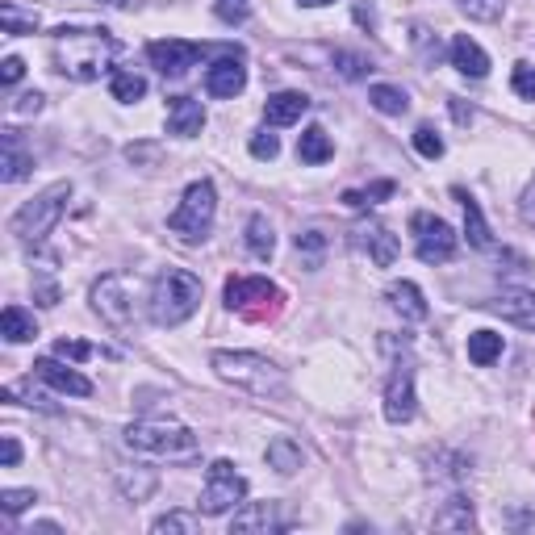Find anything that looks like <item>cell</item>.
Masks as SVG:
<instances>
[{
  "instance_id": "6da1fadb",
  "label": "cell",
  "mask_w": 535,
  "mask_h": 535,
  "mask_svg": "<svg viewBox=\"0 0 535 535\" xmlns=\"http://www.w3.org/2000/svg\"><path fill=\"white\" fill-rule=\"evenodd\" d=\"M51 55H55V67L63 76L92 84V80H101L109 72L113 55H118V42H113V34H105V30H59Z\"/></svg>"
},
{
  "instance_id": "7a4b0ae2",
  "label": "cell",
  "mask_w": 535,
  "mask_h": 535,
  "mask_svg": "<svg viewBox=\"0 0 535 535\" xmlns=\"http://www.w3.org/2000/svg\"><path fill=\"white\" fill-rule=\"evenodd\" d=\"M122 444L138 456H151V460H193L201 452V439L180 427L168 423V418H143V423H130Z\"/></svg>"
},
{
  "instance_id": "3957f363",
  "label": "cell",
  "mask_w": 535,
  "mask_h": 535,
  "mask_svg": "<svg viewBox=\"0 0 535 535\" xmlns=\"http://www.w3.org/2000/svg\"><path fill=\"white\" fill-rule=\"evenodd\" d=\"M147 306H151L155 327H180V322H189L197 314V306H201V281L193 272H184V268L159 272Z\"/></svg>"
},
{
  "instance_id": "277c9868",
  "label": "cell",
  "mask_w": 535,
  "mask_h": 535,
  "mask_svg": "<svg viewBox=\"0 0 535 535\" xmlns=\"http://www.w3.org/2000/svg\"><path fill=\"white\" fill-rule=\"evenodd\" d=\"M214 372L222 381L255 393V398H281L285 393V372L276 368L268 356H255V352H218L214 356Z\"/></svg>"
},
{
  "instance_id": "5b68a950",
  "label": "cell",
  "mask_w": 535,
  "mask_h": 535,
  "mask_svg": "<svg viewBox=\"0 0 535 535\" xmlns=\"http://www.w3.org/2000/svg\"><path fill=\"white\" fill-rule=\"evenodd\" d=\"M138 301H143V281L130 272H109L92 285V310H97L101 322H109L113 331H134Z\"/></svg>"
},
{
  "instance_id": "8992f818",
  "label": "cell",
  "mask_w": 535,
  "mask_h": 535,
  "mask_svg": "<svg viewBox=\"0 0 535 535\" xmlns=\"http://www.w3.org/2000/svg\"><path fill=\"white\" fill-rule=\"evenodd\" d=\"M67 201H72V184L59 180V184H51V189H42L34 201L21 205L17 214L9 218V230H13L21 243H42L55 230V222L63 218Z\"/></svg>"
},
{
  "instance_id": "52a82bcc",
  "label": "cell",
  "mask_w": 535,
  "mask_h": 535,
  "mask_svg": "<svg viewBox=\"0 0 535 535\" xmlns=\"http://www.w3.org/2000/svg\"><path fill=\"white\" fill-rule=\"evenodd\" d=\"M214 214H218V193L209 180H193L189 189H184L180 205L172 209V235H180L184 243H201L209 235V226H214Z\"/></svg>"
},
{
  "instance_id": "ba28073f",
  "label": "cell",
  "mask_w": 535,
  "mask_h": 535,
  "mask_svg": "<svg viewBox=\"0 0 535 535\" xmlns=\"http://www.w3.org/2000/svg\"><path fill=\"white\" fill-rule=\"evenodd\" d=\"M281 289L268 276H230L226 281V306L247 322H268L281 314Z\"/></svg>"
},
{
  "instance_id": "9c48e42d",
  "label": "cell",
  "mask_w": 535,
  "mask_h": 535,
  "mask_svg": "<svg viewBox=\"0 0 535 535\" xmlns=\"http://www.w3.org/2000/svg\"><path fill=\"white\" fill-rule=\"evenodd\" d=\"M247 498V481L230 460H214L205 473V490H201V515H226Z\"/></svg>"
},
{
  "instance_id": "30bf717a",
  "label": "cell",
  "mask_w": 535,
  "mask_h": 535,
  "mask_svg": "<svg viewBox=\"0 0 535 535\" xmlns=\"http://www.w3.org/2000/svg\"><path fill=\"white\" fill-rule=\"evenodd\" d=\"M410 230H414V251H418V260H423V264H448L456 255V230L444 218L414 214Z\"/></svg>"
},
{
  "instance_id": "8fae6325",
  "label": "cell",
  "mask_w": 535,
  "mask_h": 535,
  "mask_svg": "<svg viewBox=\"0 0 535 535\" xmlns=\"http://www.w3.org/2000/svg\"><path fill=\"white\" fill-rule=\"evenodd\" d=\"M414 364L398 360L389 372V385H385V418L389 423H410L414 418Z\"/></svg>"
},
{
  "instance_id": "7c38bea8",
  "label": "cell",
  "mask_w": 535,
  "mask_h": 535,
  "mask_svg": "<svg viewBox=\"0 0 535 535\" xmlns=\"http://www.w3.org/2000/svg\"><path fill=\"white\" fill-rule=\"evenodd\" d=\"M201 55H205V46L180 42V38H164V42H151V46H147V59H151L164 76H184Z\"/></svg>"
},
{
  "instance_id": "4fadbf2b",
  "label": "cell",
  "mask_w": 535,
  "mask_h": 535,
  "mask_svg": "<svg viewBox=\"0 0 535 535\" xmlns=\"http://www.w3.org/2000/svg\"><path fill=\"white\" fill-rule=\"evenodd\" d=\"M247 88V67H243V59H218L214 67L205 72V92L209 97H222V101H230V97H239V92Z\"/></svg>"
},
{
  "instance_id": "5bb4252c",
  "label": "cell",
  "mask_w": 535,
  "mask_h": 535,
  "mask_svg": "<svg viewBox=\"0 0 535 535\" xmlns=\"http://www.w3.org/2000/svg\"><path fill=\"white\" fill-rule=\"evenodd\" d=\"M34 377H38V381H46L51 389H59V393H72V398H88V393H92V381H88V377H80L76 368H63L55 356L34 360Z\"/></svg>"
},
{
  "instance_id": "9a60e30c",
  "label": "cell",
  "mask_w": 535,
  "mask_h": 535,
  "mask_svg": "<svg viewBox=\"0 0 535 535\" xmlns=\"http://www.w3.org/2000/svg\"><path fill=\"white\" fill-rule=\"evenodd\" d=\"M352 235H356V247L368 251V260H372V264H377V268H393V260H398V235H389V230L377 226V222L356 226Z\"/></svg>"
},
{
  "instance_id": "2e32d148",
  "label": "cell",
  "mask_w": 535,
  "mask_h": 535,
  "mask_svg": "<svg viewBox=\"0 0 535 535\" xmlns=\"http://www.w3.org/2000/svg\"><path fill=\"white\" fill-rule=\"evenodd\" d=\"M490 310L502 314L506 322H515V327H523V331H535V293L531 289H502L490 301Z\"/></svg>"
},
{
  "instance_id": "e0dca14e",
  "label": "cell",
  "mask_w": 535,
  "mask_h": 535,
  "mask_svg": "<svg viewBox=\"0 0 535 535\" xmlns=\"http://www.w3.org/2000/svg\"><path fill=\"white\" fill-rule=\"evenodd\" d=\"M34 168V155L26 151V143H21L17 130H5V138H0V180L5 184H17L26 180Z\"/></svg>"
},
{
  "instance_id": "ac0fdd59",
  "label": "cell",
  "mask_w": 535,
  "mask_h": 535,
  "mask_svg": "<svg viewBox=\"0 0 535 535\" xmlns=\"http://www.w3.org/2000/svg\"><path fill=\"white\" fill-rule=\"evenodd\" d=\"M285 527V519H281V506L276 502H247L239 515H235V523H230V531H281Z\"/></svg>"
},
{
  "instance_id": "d6986e66",
  "label": "cell",
  "mask_w": 535,
  "mask_h": 535,
  "mask_svg": "<svg viewBox=\"0 0 535 535\" xmlns=\"http://www.w3.org/2000/svg\"><path fill=\"white\" fill-rule=\"evenodd\" d=\"M201 126H205L201 101H193V97H172L168 101V134L193 138V134H201Z\"/></svg>"
},
{
  "instance_id": "ffe728a7",
  "label": "cell",
  "mask_w": 535,
  "mask_h": 535,
  "mask_svg": "<svg viewBox=\"0 0 535 535\" xmlns=\"http://www.w3.org/2000/svg\"><path fill=\"white\" fill-rule=\"evenodd\" d=\"M306 109H310L306 92H276L264 105V118H268V126H293V122L306 118Z\"/></svg>"
},
{
  "instance_id": "44dd1931",
  "label": "cell",
  "mask_w": 535,
  "mask_h": 535,
  "mask_svg": "<svg viewBox=\"0 0 535 535\" xmlns=\"http://www.w3.org/2000/svg\"><path fill=\"white\" fill-rule=\"evenodd\" d=\"M452 67L460 76H473V80H481L485 72H490V55L481 51V46L469 38V34H460L456 42H452Z\"/></svg>"
},
{
  "instance_id": "7402d4cb",
  "label": "cell",
  "mask_w": 535,
  "mask_h": 535,
  "mask_svg": "<svg viewBox=\"0 0 535 535\" xmlns=\"http://www.w3.org/2000/svg\"><path fill=\"white\" fill-rule=\"evenodd\" d=\"M435 527L439 531H473V502L464 494H452L444 506L435 510Z\"/></svg>"
},
{
  "instance_id": "603a6c76",
  "label": "cell",
  "mask_w": 535,
  "mask_h": 535,
  "mask_svg": "<svg viewBox=\"0 0 535 535\" xmlns=\"http://www.w3.org/2000/svg\"><path fill=\"white\" fill-rule=\"evenodd\" d=\"M331 155H335V143H331L327 130H322V126L301 130V138H297V159H301V164H327Z\"/></svg>"
},
{
  "instance_id": "cb8c5ba5",
  "label": "cell",
  "mask_w": 535,
  "mask_h": 535,
  "mask_svg": "<svg viewBox=\"0 0 535 535\" xmlns=\"http://www.w3.org/2000/svg\"><path fill=\"white\" fill-rule=\"evenodd\" d=\"M389 306L398 310L406 322H423L431 310H427V301H423V293H418V285H410V281H402V285H389Z\"/></svg>"
},
{
  "instance_id": "d4e9b609",
  "label": "cell",
  "mask_w": 535,
  "mask_h": 535,
  "mask_svg": "<svg viewBox=\"0 0 535 535\" xmlns=\"http://www.w3.org/2000/svg\"><path fill=\"white\" fill-rule=\"evenodd\" d=\"M0 335H5L9 343H26V339L38 335V322L21 306H5V314H0Z\"/></svg>"
},
{
  "instance_id": "484cf974",
  "label": "cell",
  "mask_w": 535,
  "mask_h": 535,
  "mask_svg": "<svg viewBox=\"0 0 535 535\" xmlns=\"http://www.w3.org/2000/svg\"><path fill=\"white\" fill-rule=\"evenodd\" d=\"M268 464L276 473H285V477L297 473L301 469V444H297V439H289V435L272 439V444H268Z\"/></svg>"
},
{
  "instance_id": "4316f807",
  "label": "cell",
  "mask_w": 535,
  "mask_h": 535,
  "mask_svg": "<svg viewBox=\"0 0 535 535\" xmlns=\"http://www.w3.org/2000/svg\"><path fill=\"white\" fill-rule=\"evenodd\" d=\"M502 335L498 331H473L469 335V360L477 364V368H490L498 356H502Z\"/></svg>"
},
{
  "instance_id": "83f0119b",
  "label": "cell",
  "mask_w": 535,
  "mask_h": 535,
  "mask_svg": "<svg viewBox=\"0 0 535 535\" xmlns=\"http://www.w3.org/2000/svg\"><path fill=\"white\" fill-rule=\"evenodd\" d=\"M272 247H276L272 222H268L264 214H255V218L247 222V251L255 255V260H268V255H272Z\"/></svg>"
},
{
  "instance_id": "f1b7e54d",
  "label": "cell",
  "mask_w": 535,
  "mask_h": 535,
  "mask_svg": "<svg viewBox=\"0 0 535 535\" xmlns=\"http://www.w3.org/2000/svg\"><path fill=\"white\" fill-rule=\"evenodd\" d=\"M368 101H372V109L389 113V118H398V113H406V109H410V97H406L402 88H393V84H372Z\"/></svg>"
},
{
  "instance_id": "f546056e",
  "label": "cell",
  "mask_w": 535,
  "mask_h": 535,
  "mask_svg": "<svg viewBox=\"0 0 535 535\" xmlns=\"http://www.w3.org/2000/svg\"><path fill=\"white\" fill-rule=\"evenodd\" d=\"M456 197L464 205V230H469V243L473 247H490V226H485V218H481V205L473 197H464L460 189H456Z\"/></svg>"
},
{
  "instance_id": "4dcf8cb0",
  "label": "cell",
  "mask_w": 535,
  "mask_h": 535,
  "mask_svg": "<svg viewBox=\"0 0 535 535\" xmlns=\"http://www.w3.org/2000/svg\"><path fill=\"white\" fill-rule=\"evenodd\" d=\"M109 88H113V101H122V105H134L147 97V80L138 72H113Z\"/></svg>"
},
{
  "instance_id": "1f68e13d",
  "label": "cell",
  "mask_w": 535,
  "mask_h": 535,
  "mask_svg": "<svg viewBox=\"0 0 535 535\" xmlns=\"http://www.w3.org/2000/svg\"><path fill=\"white\" fill-rule=\"evenodd\" d=\"M0 26H5V34H34L38 30V13L34 9H17V5H0Z\"/></svg>"
},
{
  "instance_id": "d6a6232c",
  "label": "cell",
  "mask_w": 535,
  "mask_h": 535,
  "mask_svg": "<svg viewBox=\"0 0 535 535\" xmlns=\"http://www.w3.org/2000/svg\"><path fill=\"white\" fill-rule=\"evenodd\" d=\"M55 356H63V360H92V356H118L113 347H101V343H80V339H59L55 343Z\"/></svg>"
},
{
  "instance_id": "836d02e7",
  "label": "cell",
  "mask_w": 535,
  "mask_h": 535,
  "mask_svg": "<svg viewBox=\"0 0 535 535\" xmlns=\"http://www.w3.org/2000/svg\"><path fill=\"white\" fill-rule=\"evenodd\" d=\"M385 197H393V180H377L372 189H352V193H343V205H352V209H368V205H381Z\"/></svg>"
},
{
  "instance_id": "e575fe53",
  "label": "cell",
  "mask_w": 535,
  "mask_h": 535,
  "mask_svg": "<svg viewBox=\"0 0 535 535\" xmlns=\"http://www.w3.org/2000/svg\"><path fill=\"white\" fill-rule=\"evenodd\" d=\"M322 251H327V239H322L318 230H306V235H297V255H301V264H306L310 272L322 264Z\"/></svg>"
},
{
  "instance_id": "d590c367",
  "label": "cell",
  "mask_w": 535,
  "mask_h": 535,
  "mask_svg": "<svg viewBox=\"0 0 535 535\" xmlns=\"http://www.w3.org/2000/svg\"><path fill=\"white\" fill-rule=\"evenodd\" d=\"M214 13H218V21H226V26H243V21L251 17V0H214Z\"/></svg>"
},
{
  "instance_id": "8d00e7d4",
  "label": "cell",
  "mask_w": 535,
  "mask_h": 535,
  "mask_svg": "<svg viewBox=\"0 0 535 535\" xmlns=\"http://www.w3.org/2000/svg\"><path fill=\"white\" fill-rule=\"evenodd\" d=\"M506 9V0H460V13H469L473 21H498Z\"/></svg>"
},
{
  "instance_id": "74e56055",
  "label": "cell",
  "mask_w": 535,
  "mask_h": 535,
  "mask_svg": "<svg viewBox=\"0 0 535 535\" xmlns=\"http://www.w3.org/2000/svg\"><path fill=\"white\" fill-rule=\"evenodd\" d=\"M414 151L423 159H439V155H444V138H439L431 126H418L414 130Z\"/></svg>"
},
{
  "instance_id": "f35d334b",
  "label": "cell",
  "mask_w": 535,
  "mask_h": 535,
  "mask_svg": "<svg viewBox=\"0 0 535 535\" xmlns=\"http://www.w3.org/2000/svg\"><path fill=\"white\" fill-rule=\"evenodd\" d=\"M151 531H155V535H168V531H184V535H193V531H197V519H193V515H180V510H172V515L155 519V523H151Z\"/></svg>"
},
{
  "instance_id": "ab89813d",
  "label": "cell",
  "mask_w": 535,
  "mask_h": 535,
  "mask_svg": "<svg viewBox=\"0 0 535 535\" xmlns=\"http://www.w3.org/2000/svg\"><path fill=\"white\" fill-rule=\"evenodd\" d=\"M510 88H515L523 101H535V67H531V63H515V76H510Z\"/></svg>"
},
{
  "instance_id": "60d3db41",
  "label": "cell",
  "mask_w": 535,
  "mask_h": 535,
  "mask_svg": "<svg viewBox=\"0 0 535 535\" xmlns=\"http://www.w3.org/2000/svg\"><path fill=\"white\" fill-rule=\"evenodd\" d=\"M335 63H339V72H343L347 80H360L364 72H372V63H368L364 55H347V51H339Z\"/></svg>"
},
{
  "instance_id": "b9f144b4",
  "label": "cell",
  "mask_w": 535,
  "mask_h": 535,
  "mask_svg": "<svg viewBox=\"0 0 535 535\" xmlns=\"http://www.w3.org/2000/svg\"><path fill=\"white\" fill-rule=\"evenodd\" d=\"M251 155H255V159H276V155H281V138L268 134V130H260V134L251 138Z\"/></svg>"
},
{
  "instance_id": "7bdbcfd3",
  "label": "cell",
  "mask_w": 535,
  "mask_h": 535,
  "mask_svg": "<svg viewBox=\"0 0 535 535\" xmlns=\"http://www.w3.org/2000/svg\"><path fill=\"white\" fill-rule=\"evenodd\" d=\"M30 502H38L34 490H5V494H0V506H5V515H21V510H26Z\"/></svg>"
},
{
  "instance_id": "ee69618b",
  "label": "cell",
  "mask_w": 535,
  "mask_h": 535,
  "mask_svg": "<svg viewBox=\"0 0 535 535\" xmlns=\"http://www.w3.org/2000/svg\"><path fill=\"white\" fill-rule=\"evenodd\" d=\"M17 460H21V444H17V435H0V464H5V469H13Z\"/></svg>"
},
{
  "instance_id": "f6af8a7d",
  "label": "cell",
  "mask_w": 535,
  "mask_h": 535,
  "mask_svg": "<svg viewBox=\"0 0 535 535\" xmlns=\"http://www.w3.org/2000/svg\"><path fill=\"white\" fill-rule=\"evenodd\" d=\"M519 214H523L527 226H535V176H531V184H527L523 197H519Z\"/></svg>"
},
{
  "instance_id": "bcb514c9",
  "label": "cell",
  "mask_w": 535,
  "mask_h": 535,
  "mask_svg": "<svg viewBox=\"0 0 535 535\" xmlns=\"http://www.w3.org/2000/svg\"><path fill=\"white\" fill-rule=\"evenodd\" d=\"M21 76H26V63H21L17 55H9V59H5V72H0V80H5V88H13Z\"/></svg>"
},
{
  "instance_id": "7dc6e473",
  "label": "cell",
  "mask_w": 535,
  "mask_h": 535,
  "mask_svg": "<svg viewBox=\"0 0 535 535\" xmlns=\"http://www.w3.org/2000/svg\"><path fill=\"white\" fill-rule=\"evenodd\" d=\"M414 42H418V46H423V59H427V63H435V59H439V38L431 42L423 26H414Z\"/></svg>"
},
{
  "instance_id": "c3c4849f",
  "label": "cell",
  "mask_w": 535,
  "mask_h": 535,
  "mask_svg": "<svg viewBox=\"0 0 535 535\" xmlns=\"http://www.w3.org/2000/svg\"><path fill=\"white\" fill-rule=\"evenodd\" d=\"M38 109H42V97H38V92H26V97L17 101V113H38Z\"/></svg>"
},
{
  "instance_id": "681fc988",
  "label": "cell",
  "mask_w": 535,
  "mask_h": 535,
  "mask_svg": "<svg viewBox=\"0 0 535 535\" xmlns=\"http://www.w3.org/2000/svg\"><path fill=\"white\" fill-rule=\"evenodd\" d=\"M452 118H456L460 126H469V122H473V109H464L460 101H452Z\"/></svg>"
},
{
  "instance_id": "f907efd6",
  "label": "cell",
  "mask_w": 535,
  "mask_h": 535,
  "mask_svg": "<svg viewBox=\"0 0 535 535\" xmlns=\"http://www.w3.org/2000/svg\"><path fill=\"white\" fill-rule=\"evenodd\" d=\"M356 21H360V26H372V21H377V17H372V5H360L356 9Z\"/></svg>"
},
{
  "instance_id": "816d5d0a",
  "label": "cell",
  "mask_w": 535,
  "mask_h": 535,
  "mask_svg": "<svg viewBox=\"0 0 535 535\" xmlns=\"http://www.w3.org/2000/svg\"><path fill=\"white\" fill-rule=\"evenodd\" d=\"M306 9H322V5H335V0H301Z\"/></svg>"
}]
</instances>
